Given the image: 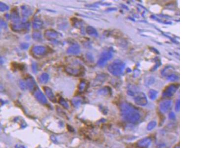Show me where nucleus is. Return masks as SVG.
Here are the masks:
<instances>
[{
    "label": "nucleus",
    "mask_w": 197,
    "mask_h": 148,
    "mask_svg": "<svg viewBox=\"0 0 197 148\" xmlns=\"http://www.w3.org/2000/svg\"><path fill=\"white\" fill-rule=\"evenodd\" d=\"M121 113L123 119L128 123L132 124L136 123L141 118V115L139 112L127 104H125L122 106Z\"/></svg>",
    "instance_id": "nucleus-1"
},
{
    "label": "nucleus",
    "mask_w": 197,
    "mask_h": 148,
    "mask_svg": "<svg viewBox=\"0 0 197 148\" xmlns=\"http://www.w3.org/2000/svg\"><path fill=\"white\" fill-rule=\"evenodd\" d=\"M30 27L29 22L27 21L22 22L18 23H12L11 24V28L12 31L16 32H21L29 31Z\"/></svg>",
    "instance_id": "nucleus-2"
},
{
    "label": "nucleus",
    "mask_w": 197,
    "mask_h": 148,
    "mask_svg": "<svg viewBox=\"0 0 197 148\" xmlns=\"http://www.w3.org/2000/svg\"><path fill=\"white\" fill-rule=\"evenodd\" d=\"M65 70L68 74L74 77H78L80 76L83 72V69L81 67L78 68V67L75 66V65L66 66L65 68Z\"/></svg>",
    "instance_id": "nucleus-3"
},
{
    "label": "nucleus",
    "mask_w": 197,
    "mask_h": 148,
    "mask_svg": "<svg viewBox=\"0 0 197 148\" xmlns=\"http://www.w3.org/2000/svg\"><path fill=\"white\" fill-rule=\"evenodd\" d=\"M44 36L47 40L50 41H54L59 38L61 35L54 29H47L46 30L44 33Z\"/></svg>",
    "instance_id": "nucleus-4"
},
{
    "label": "nucleus",
    "mask_w": 197,
    "mask_h": 148,
    "mask_svg": "<svg viewBox=\"0 0 197 148\" xmlns=\"http://www.w3.org/2000/svg\"><path fill=\"white\" fill-rule=\"evenodd\" d=\"M47 49L46 47L42 46H36L33 47L31 49L33 55L36 56H42L47 54Z\"/></svg>",
    "instance_id": "nucleus-5"
},
{
    "label": "nucleus",
    "mask_w": 197,
    "mask_h": 148,
    "mask_svg": "<svg viewBox=\"0 0 197 148\" xmlns=\"http://www.w3.org/2000/svg\"><path fill=\"white\" fill-rule=\"evenodd\" d=\"M34 96L37 100L42 104H46L47 103V99L46 96L38 87L34 90Z\"/></svg>",
    "instance_id": "nucleus-6"
},
{
    "label": "nucleus",
    "mask_w": 197,
    "mask_h": 148,
    "mask_svg": "<svg viewBox=\"0 0 197 148\" xmlns=\"http://www.w3.org/2000/svg\"><path fill=\"white\" fill-rule=\"evenodd\" d=\"M24 80L25 82L27 89L32 91L34 90L36 88L38 87L35 79L31 76H29L28 77H26Z\"/></svg>",
    "instance_id": "nucleus-7"
},
{
    "label": "nucleus",
    "mask_w": 197,
    "mask_h": 148,
    "mask_svg": "<svg viewBox=\"0 0 197 148\" xmlns=\"http://www.w3.org/2000/svg\"><path fill=\"white\" fill-rule=\"evenodd\" d=\"M152 143V139L150 137L143 138L137 142L138 147L141 148H147L149 147Z\"/></svg>",
    "instance_id": "nucleus-8"
},
{
    "label": "nucleus",
    "mask_w": 197,
    "mask_h": 148,
    "mask_svg": "<svg viewBox=\"0 0 197 148\" xmlns=\"http://www.w3.org/2000/svg\"><path fill=\"white\" fill-rule=\"evenodd\" d=\"M10 18L11 19L12 23L16 24L21 22L20 17L19 14V12L16 8L13 9L10 15Z\"/></svg>",
    "instance_id": "nucleus-9"
},
{
    "label": "nucleus",
    "mask_w": 197,
    "mask_h": 148,
    "mask_svg": "<svg viewBox=\"0 0 197 148\" xmlns=\"http://www.w3.org/2000/svg\"><path fill=\"white\" fill-rule=\"evenodd\" d=\"M21 14L24 19H26L27 17L31 16L33 13L31 8L27 5H23L21 6Z\"/></svg>",
    "instance_id": "nucleus-10"
},
{
    "label": "nucleus",
    "mask_w": 197,
    "mask_h": 148,
    "mask_svg": "<svg viewBox=\"0 0 197 148\" xmlns=\"http://www.w3.org/2000/svg\"><path fill=\"white\" fill-rule=\"evenodd\" d=\"M80 52V47L77 44H73L69 47L67 51V53L72 55H78Z\"/></svg>",
    "instance_id": "nucleus-11"
},
{
    "label": "nucleus",
    "mask_w": 197,
    "mask_h": 148,
    "mask_svg": "<svg viewBox=\"0 0 197 148\" xmlns=\"http://www.w3.org/2000/svg\"><path fill=\"white\" fill-rule=\"evenodd\" d=\"M43 90L46 93L47 96L49 98V99L51 101L55 102H56V98H55V95L53 93V92L52 90V89L48 86H44L43 87Z\"/></svg>",
    "instance_id": "nucleus-12"
},
{
    "label": "nucleus",
    "mask_w": 197,
    "mask_h": 148,
    "mask_svg": "<svg viewBox=\"0 0 197 148\" xmlns=\"http://www.w3.org/2000/svg\"><path fill=\"white\" fill-rule=\"evenodd\" d=\"M43 26L42 21L38 17L35 18L32 23V27L35 30H39L41 29Z\"/></svg>",
    "instance_id": "nucleus-13"
},
{
    "label": "nucleus",
    "mask_w": 197,
    "mask_h": 148,
    "mask_svg": "<svg viewBox=\"0 0 197 148\" xmlns=\"http://www.w3.org/2000/svg\"><path fill=\"white\" fill-rule=\"evenodd\" d=\"M135 102L137 104L141 106H145L146 105L147 101L146 97L144 96H140L135 99Z\"/></svg>",
    "instance_id": "nucleus-14"
},
{
    "label": "nucleus",
    "mask_w": 197,
    "mask_h": 148,
    "mask_svg": "<svg viewBox=\"0 0 197 148\" xmlns=\"http://www.w3.org/2000/svg\"><path fill=\"white\" fill-rule=\"evenodd\" d=\"M171 106V102L166 101L162 103L161 104L160 108L162 112H166L169 110L170 109V107Z\"/></svg>",
    "instance_id": "nucleus-15"
},
{
    "label": "nucleus",
    "mask_w": 197,
    "mask_h": 148,
    "mask_svg": "<svg viewBox=\"0 0 197 148\" xmlns=\"http://www.w3.org/2000/svg\"><path fill=\"white\" fill-rule=\"evenodd\" d=\"M49 79V75L47 73H44L39 76V82L41 84H46L48 82Z\"/></svg>",
    "instance_id": "nucleus-16"
},
{
    "label": "nucleus",
    "mask_w": 197,
    "mask_h": 148,
    "mask_svg": "<svg viewBox=\"0 0 197 148\" xmlns=\"http://www.w3.org/2000/svg\"><path fill=\"white\" fill-rule=\"evenodd\" d=\"M82 100L81 98L79 97H74L72 100V103L73 105L76 108H78L81 105V104H82Z\"/></svg>",
    "instance_id": "nucleus-17"
},
{
    "label": "nucleus",
    "mask_w": 197,
    "mask_h": 148,
    "mask_svg": "<svg viewBox=\"0 0 197 148\" xmlns=\"http://www.w3.org/2000/svg\"><path fill=\"white\" fill-rule=\"evenodd\" d=\"M32 38L35 41H39L42 39L41 33L38 31H34L32 34Z\"/></svg>",
    "instance_id": "nucleus-18"
},
{
    "label": "nucleus",
    "mask_w": 197,
    "mask_h": 148,
    "mask_svg": "<svg viewBox=\"0 0 197 148\" xmlns=\"http://www.w3.org/2000/svg\"><path fill=\"white\" fill-rule=\"evenodd\" d=\"M87 84L85 81H81L79 84L78 86V89L79 92H83L86 88Z\"/></svg>",
    "instance_id": "nucleus-19"
},
{
    "label": "nucleus",
    "mask_w": 197,
    "mask_h": 148,
    "mask_svg": "<svg viewBox=\"0 0 197 148\" xmlns=\"http://www.w3.org/2000/svg\"><path fill=\"white\" fill-rule=\"evenodd\" d=\"M156 125H157V123L155 121H154V120L151 121L147 125V130L148 131H151L153 130L155 127Z\"/></svg>",
    "instance_id": "nucleus-20"
},
{
    "label": "nucleus",
    "mask_w": 197,
    "mask_h": 148,
    "mask_svg": "<svg viewBox=\"0 0 197 148\" xmlns=\"http://www.w3.org/2000/svg\"><path fill=\"white\" fill-rule=\"evenodd\" d=\"M59 102L60 103V104L64 108H66V109H68L69 108V105H68V103H67V102L62 97H61L59 100Z\"/></svg>",
    "instance_id": "nucleus-21"
},
{
    "label": "nucleus",
    "mask_w": 197,
    "mask_h": 148,
    "mask_svg": "<svg viewBox=\"0 0 197 148\" xmlns=\"http://www.w3.org/2000/svg\"><path fill=\"white\" fill-rule=\"evenodd\" d=\"M87 33L92 36H96L97 32L92 27H88L86 28Z\"/></svg>",
    "instance_id": "nucleus-22"
},
{
    "label": "nucleus",
    "mask_w": 197,
    "mask_h": 148,
    "mask_svg": "<svg viewBox=\"0 0 197 148\" xmlns=\"http://www.w3.org/2000/svg\"><path fill=\"white\" fill-rule=\"evenodd\" d=\"M9 7L7 4L2 2H0V11L4 12L7 11L9 9Z\"/></svg>",
    "instance_id": "nucleus-23"
},
{
    "label": "nucleus",
    "mask_w": 197,
    "mask_h": 148,
    "mask_svg": "<svg viewBox=\"0 0 197 148\" xmlns=\"http://www.w3.org/2000/svg\"><path fill=\"white\" fill-rule=\"evenodd\" d=\"M19 86L22 90H25L27 89L25 80H20L19 83Z\"/></svg>",
    "instance_id": "nucleus-24"
},
{
    "label": "nucleus",
    "mask_w": 197,
    "mask_h": 148,
    "mask_svg": "<svg viewBox=\"0 0 197 148\" xmlns=\"http://www.w3.org/2000/svg\"><path fill=\"white\" fill-rule=\"evenodd\" d=\"M29 46H30L29 44L27 43H22L20 45V47L21 49L26 50L29 48Z\"/></svg>",
    "instance_id": "nucleus-25"
},
{
    "label": "nucleus",
    "mask_w": 197,
    "mask_h": 148,
    "mask_svg": "<svg viewBox=\"0 0 197 148\" xmlns=\"http://www.w3.org/2000/svg\"><path fill=\"white\" fill-rule=\"evenodd\" d=\"M32 70L34 73H37L38 71V66L37 63L33 62L32 64Z\"/></svg>",
    "instance_id": "nucleus-26"
},
{
    "label": "nucleus",
    "mask_w": 197,
    "mask_h": 148,
    "mask_svg": "<svg viewBox=\"0 0 197 148\" xmlns=\"http://www.w3.org/2000/svg\"><path fill=\"white\" fill-rule=\"evenodd\" d=\"M0 26L2 27L3 28L6 29L7 28V23L2 19H0Z\"/></svg>",
    "instance_id": "nucleus-27"
},
{
    "label": "nucleus",
    "mask_w": 197,
    "mask_h": 148,
    "mask_svg": "<svg viewBox=\"0 0 197 148\" xmlns=\"http://www.w3.org/2000/svg\"><path fill=\"white\" fill-rule=\"evenodd\" d=\"M175 118V114L173 113V112H171L170 114H169V118L170 119H174V118Z\"/></svg>",
    "instance_id": "nucleus-28"
},
{
    "label": "nucleus",
    "mask_w": 197,
    "mask_h": 148,
    "mask_svg": "<svg viewBox=\"0 0 197 148\" xmlns=\"http://www.w3.org/2000/svg\"><path fill=\"white\" fill-rule=\"evenodd\" d=\"M4 62V59H3V58L2 57V56L0 55V65H2L3 63Z\"/></svg>",
    "instance_id": "nucleus-29"
},
{
    "label": "nucleus",
    "mask_w": 197,
    "mask_h": 148,
    "mask_svg": "<svg viewBox=\"0 0 197 148\" xmlns=\"http://www.w3.org/2000/svg\"><path fill=\"white\" fill-rule=\"evenodd\" d=\"M17 146H18V147H16V148H25L23 146H21V145H17Z\"/></svg>",
    "instance_id": "nucleus-30"
},
{
    "label": "nucleus",
    "mask_w": 197,
    "mask_h": 148,
    "mask_svg": "<svg viewBox=\"0 0 197 148\" xmlns=\"http://www.w3.org/2000/svg\"><path fill=\"white\" fill-rule=\"evenodd\" d=\"M5 16H6L8 19H9V18H10V15H9L8 14H6V15H5Z\"/></svg>",
    "instance_id": "nucleus-31"
},
{
    "label": "nucleus",
    "mask_w": 197,
    "mask_h": 148,
    "mask_svg": "<svg viewBox=\"0 0 197 148\" xmlns=\"http://www.w3.org/2000/svg\"><path fill=\"white\" fill-rule=\"evenodd\" d=\"M0 31H1V30H0Z\"/></svg>",
    "instance_id": "nucleus-32"
}]
</instances>
